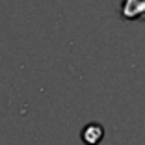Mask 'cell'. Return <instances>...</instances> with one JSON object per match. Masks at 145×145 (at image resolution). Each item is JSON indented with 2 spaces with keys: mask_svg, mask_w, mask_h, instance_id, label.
Wrapping results in <instances>:
<instances>
[{
  "mask_svg": "<svg viewBox=\"0 0 145 145\" xmlns=\"http://www.w3.org/2000/svg\"><path fill=\"white\" fill-rule=\"evenodd\" d=\"M80 138L86 145H99L104 138V128L99 123H88L80 132Z\"/></svg>",
  "mask_w": 145,
  "mask_h": 145,
  "instance_id": "1",
  "label": "cell"
},
{
  "mask_svg": "<svg viewBox=\"0 0 145 145\" xmlns=\"http://www.w3.org/2000/svg\"><path fill=\"white\" fill-rule=\"evenodd\" d=\"M145 13V0H123L121 15L125 19H138Z\"/></svg>",
  "mask_w": 145,
  "mask_h": 145,
  "instance_id": "2",
  "label": "cell"
}]
</instances>
